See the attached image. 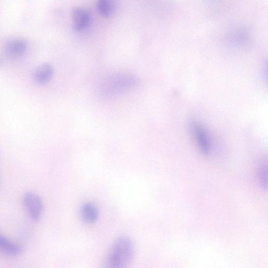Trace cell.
I'll use <instances>...</instances> for the list:
<instances>
[{
	"mask_svg": "<svg viewBox=\"0 0 268 268\" xmlns=\"http://www.w3.org/2000/svg\"><path fill=\"white\" fill-rule=\"evenodd\" d=\"M139 79L129 74H116L105 79L100 84L99 91L105 98H113L136 89Z\"/></svg>",
	"mask_w": 268,
	"mask_h": 268,
	"instance_id": "cell-1",
	"label": "cell"
},
{
	"mask_svg": "<svg viewBox=\"0 0 268 268\" xmlns=\"http://www.w3.org/2000/svg\"><path fill=\"white\" fill-rule=\"evenodd\" d=\"M134 254L132 241L127 237L122 236L115 240L105 260L106 267L122 268L131 261Z\"/></svg>",
	"mask_w": 268,
	"mask_h": 268,
	"instance_id": "cell-2",
	"label": "cell"
},
{
	"mask_svg": "<svg viewBox=\"0 0 268 268\" xmlns=\"http://www.w3.org/2000/svg\"><path fill=\"white\" fill-rule=\"evenodd\" d=\"M23 203L33 221L38 222L41 219L44 205L41 197L33 192L28 191L23 195Z\"/></svg>",
	"mask_w": 268,
	"mask_h": 268,
	"instance_id": "cell-3",
	"label": "cell"
},
{
	"mask_svg": "<svg viewBox=\"0 0 268 268\" xmlns=\"http://www.w3.org/2000/svg\"><path fill=\"white\" fill-rule=\"evenodd\" d=\"M72 18L74 22V30L82 32L88 29L91 24V17L90 12L83 8H76L73 10Z\"/></svg>",
	"mask_w": 268,
	"mask_h": 268,
	"instance_id": "cell-4",
	"label": "cell"
},
{
	"mask_svg": "<svg viewBox=\"0 0 268 268\" xmlns=\"http://www.w3.org/2000/svg\"><path fill=\"white\" fill-rule=\"evenodd\" d=\"M192 131L199 148L205 154H208L210 150V143L208 132L203 125L194 123L192 126Z\"/></svg>",
	"mask_w": 268,
	"mask_h": 268,
	"instance_id": "cell-5",
	"label": "cell"
},
{
	"mask_svg": "<svg viewBox=\"0 0 268 268\" xmlns=\"http://www.w3.org/2000/svg\"><path fill=\"white\" fill-rule=\"evenodd\" d=\"M28 48V43L24 40L16 39L12 40L6 44L5 52L10 57L18 58L25 54Z\"/></svg>",
	"mask_w": 268,
	"mask_h": 268,
	"instance_id": "cell-6",
	"label": "cell"
},
{
	"mask_svg": "<svg viewBox=\"0 0 268 268\" xmlns=\"http://www.w3.org/2000/svg\"><path fill=\"white\" fill-rule=\"evenodd\" d=\"M54 74V69L49 63L39 65L34 73L35 82L38 85H44L48 84Z\"/></svg>",
	"mask_w": 268,
	"mask_h": 268,
	"instance_id": "cell-7",
	"label": "cell"
},
{
	"mask_svg": "<svg viewBox=\"0 0 268 268\" xmlns=\"http://www.w3.org/2000/svg\"><path fill=\"white\" fill-rule=\"evenodd\" d=\"M0 251L11 257L20 256L23 251V247L12 242L4 235L0 234Z\"/></svg>",
	"mask_w": 268,
	"mask_h": 268,
	"instance_id": "cell-8",
	"label": "cell"
},
{
	"mask_svg": "<svg viewBox=\"0 0 268 268\" xmlns=\"http://www.w3.org/2000/svg\"><path fill=\"white\" fill-rule=\"evenodd\" d=\"M81 214L83 219L89 224L96 222L99 218L98 209L92 203H87L83 205L81 210Z\"/></svg>",
	"mask_w": 268,
	"mask_h": 268,
	"instance_id": "cell-9",
	"label": "cell"
},
{
	"mask_svg": "<svg viewBox=\"0 0 268 268\" xmlns=\"http://www.w3.org/2000/svg\"><path fill=\"white\" fill-rule=\"evenodd\" d=\"M97 7L101 16L106 18L111 16L113 11L112 0H97Z\"/></svg>",
	"mask_w": 268,
	"mask_h": 268,
	"instance_id": "cell-10",
	"label": "cell"
},
{
	"mask_svg": "<svg viewBox=\"0 0 268 268\" xmlns=\"http://www.w3.org/2000/svg\"><path fill=\"white\" fill-rule=\"evenodd\" d=\"M260 179L261 182L263 186L266 187L267 182V174H266V168L263 167L261 170H260Z\"/></svg>",
	"mask_w": 268,
	"mask_h": 268,
	"instance_id": "cell-11",
	"label": "cell"
},
{
	"mask_svg": "<svg viewBox=\"0 0 268 268\" xmlns=\"http://www.w3.org/2000/svg\"><path fill=\"white\" fill-rule=\"evenodd\" d=\"M3 64V60H2L1 58H0V66H2Z\"/></svg>",
	"mask_w": 268,
	"mask_h": 268,
	"instance_id": "cell-12",
	"label": "cell"
}]
</instances>
